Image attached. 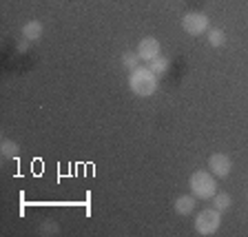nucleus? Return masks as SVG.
I'll return each mask as SVG.
<instances>
[{
  "instance_id": "obj_1",
  "label": "nucleus",
  "mask_w": 248,
  "mask_h": 237,
  "mask_svg": "<svg viewBox=\"0 0 248 237\" xmlns=\"http://www.w3.org/2000/svg\"><path fill=\"white\" fill-rule=\"evenodd\" d=\"M129 89L138 98H151V95L157 91V76H155L149 67H142V64H140L129 76Z\"/></svg>"
},
{
  "instance_id": "obj_5",
  "label": "nucleus",
  "mask_w": 248,
  "mask_h": 237,
  "mask_svg": "<svg viewBox=\"0 0 248 237\" xmlns=\"http://www.w3.org/2000/svg\"><path fill=\"white\" fill-rule=\"evenodd\" d=\"M208 171H211L215 177H226L232 171V160L226 153H213L208 158Z\"/></svg>"
},
{
  "instance_id": "obj_15",
  "label": "nucleus",
  "mask_w": 248,
  "mask_h": 237,
  "mask_svg": "<svg viewBox=\"0 0 248 237\" xmlns=\"http://www.w3.org/2000/svg\"><path fill=\"white\" fill-rule=\"evenodd\" d=\"M16 49H18V51H20V53H25L27 49H29V40H22V42H18V45H16Z\"/></svg>"
},
{
  "instance_id": "obj_2",
  "label": "nucleus",
  "mask_w": 248,
  "mask_h": 237,
  "mask_svg": "<svg viewBox=\"0 0 248 237\" xmlns=\"http://www.w3.org/2000/svg\"><path fill=\"white\" fill-rule=\"evenodd\" d=\"M188 186L197 200H213V195L217 193V177L211 171H195L188 177Z\"/></svg>"
},
{
  "instance_id": "obj_7",
  "label": "nucleus",
  "mask_w": 248,
  "mask_h": 237,
  "mask_svg": "<svg viewBox=\"0 0 248 237\" xmlns=\"http://www.w3.org/2000/svg\"><path fill=\"white\" fill-rule=\"evenodd\" d=\"M195 206H197V197L193 195H180L175 200V213L177 215H182V217H186V215H191L193 211H195Z\"/></svg>"
},
{
  "instance_id": "obj_10",
  "label": "nucleus",
  "mask_w": 248,
  "mask_h": 237,
  "mask_svg": "<svg viewBox=\"0 0 248 237\" xmlns=\"http://www.w3.org/2000/svg\"><path fill=\"white\" fill-rule=\"evenodd\" d=\"M231 206H232V200H231V195H228V193L217 191L215 195H213V208H217L219 213L228 211Z\"/></svg>"
},
{
  "instance_id": "obj_13",
  "label": "nucleus",
  "mask_w": 248,
  "mask_h": 237,
  "mask_svg": "<svg viewBox=\"0 0 248 237\" xmlns=\"http://www.w3.org/2000/svg\"><path fill=\"white\" fill-rule=\"evenodd\" d=\"M0 153L5 155V158H16V155H18V144H16L14 140L5 138L0 142Z\"/></svg>"
},
{
  "instance_id": "obj_8",
  "label": "nucleus",
  "mask_w": 248,
  "mask_h": 237,
  "mask_svg": "<svg viewBox=\"0 0 248 237\" xmlns=\"http://www.w3.org/2000/svg\"><path fill=\"white\" fill-rule=\"evenodd\" d=\"M42 22H38V20H31V22H27L25 27H22V38L25 40H29V42H36V40H40L42 38Z\"/></svg>"
},
{
  "instance_id": "obj_4",
  "label": "nucleus",
  "mask_w": 248,
  "mask_h": 237,
  "mask_svg": "<svg viewBox=\"0 0 248 237\" xmlns=\"http://www.w3.org/2000/svg\"><path fill=\"white\" fill-rule=\"evenodd\" d=\"M182 29L188 33V36H202L211 29L208 25V16L202 14V11H188V14L182 18Z\"/></svg>"
},
{
  "instance_id": "obj_11",
  "label": "nucleus",
  "mask_w": 248,
  "mask_h": 237,
  "mask_svg": "<svg viewBox=\"0 0 248 237\" xmlns=\"http://www.w3.org/2000/svg\"><path fill=\"white\" fill-rule=\"evenodd\" d=\"M206 33H208L206 38H208V45H211V47L219 49V47L226 45V33H224L222 29H208Z\"/></svg>"
},
{
  "instance_id": "obj_14",
  "label": "nucleus",
  "mask_w": 248,
  "mask_h": 237,
  "mask_svg": "<svg viewBox=\"0 0 248 237\" xmlns=\"http://www.w3.org/2000/svg\"><path fill=\"white\" fill-rule=\"evenodd\" d=\"M51 233H58V224L56 222H45L42 224V235H51Z\"/></svg>"
},
{
  "instance_id": "obj_6",
  "label": "nucleus",
  "mask_w": 248,
  "mask_h": 237,
  "mask_svg": "<svg viewBox=\"0 0 248 237\" xmlns=\"http://www.w3.org/2000/svg\"><path fill=\"white\" fill-rule=\"evenodd\" d=\"M160 51H162V47H160L157 38H144V40H140V45H138V56L144 62H151L157 56H162Z\"/></svg>"
},
{
  "instance_id": "obj_12",
  "label": "nucleus",
  "mask_w": 248,
  "mask_h": 237,
  "mask_svg": "<svg viewBox=\"0 0 248 237\" xmlns=\"http://www.w3.org/2000/svg\"><path fill=\"white\" fill-rule=\"evenodd\" d=\"M140 62H142V58L138 56V51L122 53V64H124V69H126V71H133V69H138Z\"/></svg>"
},
{
  "instance_id": "obj_3",
  "label": "nucleus",
  "mask_w": 248,
  "mask_h": 237,
  "mask_svg": "<svg viewBox=\"0 0 248 237\" xmlns=\"http://www.w3.org/2000/svg\"><path fill=\"white\" fill-rule=\"evenodd\" d=\"M222 226V213L217 208H204V211L197 213L195 217V233L202 237L215 235Z\"/></svg>"
},
{
  "instance_id": "obj_9",
  "label": "nucleus",
  "mask_w": 248,
  "mask_h": 237,
  "mask_svg": "<svg viewBox=\"0 0 248 237\" xmlns=\"http://www.w3.org/2000/svg\"><path fill=\"white\" fill-rule=\"evenodd\" d=\"M169 67H170V62L166 60L164 56H157L155 60H151V62H149V69H151V71H153L157 78L166 76V73H169Z\"/></svg>"
}]
</instances>
